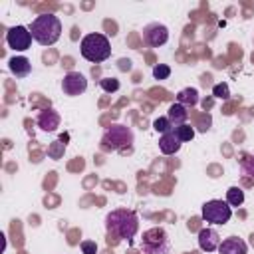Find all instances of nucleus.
I'll use <instances>...</instances> for the list:
<instances>
[{
    "label": "nucleus",
    "instance_id": "nucleus-1",
    "mask_svg": "<svg viewBox=\"0 0 254 254\" xmlns=\"http://www.w3.org/2000/svg\"><path fill=\"white\" fill-rule=\"evenodd\" d=\"M105 230L121 240L131 242L139 230V216L129 208H115L105 216Z\"/></svg>",
    "mask_w": 254,
    "mask_h": 254
},
{
    "label": "nucleus",
    "instance_id": "nucleus-2",
    "mask_svg": "<svg viewBox=\"0 0 254 254\" xmlns=\"http://www.w3.org/2000/svg\"><path fill=\"white\" fill-rule=\"evenodd\" d=\"M30 32H32V38L40 46H52L62 36V22L54 14H40L32 20Z\"/></svg>",
    "mask_w": 254,
    "mask_h": 254
},
{
    "label": "nucleus",
    "instance_id": "nucleus-3",
    "mask_svg": "<svg viewBox=\"0 0 254 254\" xmlns=\"http://www.w3.org/2000/svg\"><path fill=\"white\" fill-rule=\"evenodd\" d=\"M99 147L105 153H111V151H121V153L131 151V147H133V131L127 125L115 123V125L105 129Z\"/></svg>",
    "mask_w": 254,
    "mask_h": 254
},
{
    "label": "nucleus",
    "instance_id": "nucleus-4",
    "mask_svg": "<svg viewBox=\"0 0 254 254\" xmlns=\"http://www.w3.org/2000/svg\"><path fill=\"white\" fill-rule=\"evenodd\" d=\"M79 50H81V56L87 62H93V64L105 62L111 56V44H109V40L103 34H97V32L83 36V40L79 44Z\"/></svg>",
    "mask_w": 254,
    "mask_h": 254
},
{
    "label": "nucleus",
    "instance_id": "nucleus-5",
    "mask_svg": "<svg viewBox=\"0 0 254 254\" xmlns=\"http://www.w3.org/2000/svg\"><path fill=\"white\" fill-rule=\"evenodd\" d=\"M141 248L145 254H169L171 242H169L165 228L155 226V228L145 230L143 238H141Z\"/></svg>",
    "mask_w": 254,
    "mask_h": 254
},
{
    "label": "nucleus",
    "instance_id": "nucleus-6",
    "mask_svg": "<svg viewBox=\"0 0 254 254\" xmlns=\"http://www.w3.org/2000/svg\"><path fill=\"white\" fill-rule=\"evenodd\" d=\"M230 216H232V206L226 200L212 198L202 204V218L210 224H226Z\"/></svg>",
    "mask_w": 254,
    "mask_h": 254
},
{
    "label": "nucleus",
    "instance_id": "nucleus-7",
    "mask_svg": "<svg viewBox=\"0 0 254 254\" xmlns=\"http://www.w3.org/2000/svg\"><path fill=\"white\" fill-rule=\"evenodd\" d=\"M169 40V28L165 24L159 22H151L143 28V42L151 48H159L163 44H167Z\"/></svg>",
    "mask_w": 254,
    "mask_h": 254
},
{
    "label": "nucleus",
    "instance_id": "nucleus-8",
    "mask_svg": "<svg viewBox=\"0 0 254 254\" xmlns=\"http://www.w3.org/2000/svg\"><path fill=\"white\" fill-rule=\"evenodd\" d=\"M32 40H34V38H32V32H30V28H26V26H14V28H10L8 34H6L8 46H10L12 50H18V52L28 50L30 44H32Z\"/></svg>",
    "mask_w": 254,
    "mask_h": 254
},
{
    "label": "nucleus",
    "instance_id": "nucleus-9",
    "mask_svg": "<svg viewBox=\"0 0 254 254\" xmlns=\"http://www.w3.org/2000/svg\"><path fill=\"white\" fill-rule=\"evenodd\" d=\"M62 89H64L65 95L75 97V95H79V93H83V91L87 89V79H85V75L79 73V71H69V73H65L64 79H62Z\"/></svg>",
    "mask_w": 254,
    "mask_h": 254
},
{
    "label": "nucleus",
    "instance_id": "nucleus-10",
    "mask_svg": "<svg viewBox=\"0 0 254 254\" xmlns=\"http://www.w3.org/2000/svg\"><path fill=\"white\" fill-rule=\"evenodd\" d=\"M220 246V234L214 228H202L198 232V248L202 252H214Z\"/></svg>",
    "mask_w": 254,
    "mask_h": 254
},
{
    "label": "nucleus",
    "instance_id": "nucleus-11",
    "mask_svg": "<svg viewBox=\"0 0 254 254\" xmlns=\"http://www.w3.org/2000/svg\"><path fill=\"white\" fill-rule=\"evenodd\" d=\"M38 127L42 131H56L60 127V113L56 109H52V107L40 111V115H38Z\"/></svg>",
    "mask_w": 254,
    "mask_h": 254
},
{
    "label": "nucleus",
    "instance_id": "nucleus-12",
    "mask_svg": "<svg viewBox=\"0 0 254 254\" xmlns=\"http://www.w3.org/2000/svg\"><path fill=\"white\" fill-rule=\"evenodd\" d=\"M218 254H246V242L238 236H228L220 242Z\"/></svg>",
    "mask_w": 254,
    "mask_h": 254
},
{
    "label": "nucleus",
    "instance_id": "nucleus-13",
    "mask_svg": "<svg viewBox=\"0 0 254 254\" xmlns=\"http://www.w3.org/2000/svg\"><path fill=\"white\" fill-rule=\"evenodd\" d=\"M175 129V127H173ZM169 131V133H163L161 135V139H159V149H161V153L163 155H173V153H177L179 149H181V139L175 135V131Z\"/></svg>",
    "mask_w": 254,
    "mask_h": 254
},
{
    "label": "nucleus",
    "instance_id": "nucleus-14",
    "mask_svg": "<svg viewBox=\"0 0 254 254\" xmlns=\"http://www.w3.org/2000/svg\"><path fill=\"white\" fill-rule=\"evenodd\" d=\"M8 67H10V71H12L16 77H26V75L32 71V64H30V60L24 58V56H14V58H10Z\"/></svg>",
    "mask_w": 254,
    "mask_h": 254
},
{
    "label": "nucleus",
    "instance_id": "nucleus-15",
    "mask_svg": "<svg viewBox=\"0 0 254 254\" xmlns=\"http://www.w3.org/2000/svg\"><path fill=\"white\" fill-rule=\"evenodd\" d=\"M167 117H169V121L173 123V127H179V125H185V123H187V119H189V111H187L185 105H181V103H173V105L169 107V111H167Z\"/></svg>",
    "mask_w": 254,
    "mask_h": 254
},
{
    "label": "nucleus",
    "instance_id": "nucleus-16",
    "mask_svg": "<svg viewBox=\"0 0 254 254\" xmlns=\"http://www.w3.org/2000/svg\"><path fill=\"white\" fill-rule=\"evenodd\" d=\"M240 171H242V181L246 185H254V155H242Z\"/></svg>",
    "mask_w": 254,
    "mask_h": 254
},
{
    "label": "nucleus",
    "instance_id": "nucleus-17",
    "mask_svg": "<svg viewBox=\"0 0 254 254\" xmlns=\"http://www.w3.org/2000/svg\"><path fill=\"white\" fill-rule=\"evenodd\" d=\"M177 103L185 105L187 109H189V107H194V105L198 103V91H196L194 87H185V89H181V91L177 93Z\"/></svg>",
    "mask_w": 254,
    "mask_h": 254
},
{
    "label": "nucleus",
    "instance_id": "nucleus-18",
    "mask_svg": "<svg viewBox=\"0 0 254 254\" xmlns=\"http://www.w3.org/2000/svg\"><path fill=\"white\" fill-rule=\"evenodd\" d=\"M226 202L230 206H240L244 202V190L240 187H230L226 190Z\"/></svg>",
    "mask_w": 254,
    "mask_h": 254
},
{
    "label": "nucleus",
    "instance_id": "nucleus-19",
    "mask_svg": "<svg viewBox=\"0 0 254 254\" xmlns=\"http://www.w3.org/2000/svg\"><path fill=\"white\" fill-rule=\"evenodd\" d=\"M64 151H65V143H64V139H58V141H54V143L48 145V157L54 159V161L62 159V157H64Z\"/></svg>",
    "mask_w": 254,
    "mask_h": 254
},
{
    "label": "nucleus",
    "instance_id": "nucleus-20",
    "mask_svg": "<svg viewBox=\"0 0 254 254\" xmlns=\"http://www.w3.org/2000/svg\"><path fill=\"white\" fill-rule=\"evenodd\" d=\"M173 131H175V135L181 139V143H187V141H190V139L194 137V129H192L190 125H187V123H185V125L175 127Z\"/></svg>",
    "mask_w": 254,
    "mask_h": 254
},
{
    "label": "nucleus",
    "instance_id": "nucleus-21",
    "mask_svg": "<svg viewBox=\"0 0 254 254\" xmlns=\"http://www.w3.org/2000/svg\"><path fill=\"white\" fill-rule=\"evenodd\" d=\"M99 85H101V89L105 93H115L119 89V79H115V77H103V79H99Z\"/></svg>",
    "mask_w": 254,
    "mask_h": 254
},
{
    "label": "nucleus",
    "instance_id": "nucleus-22",
    "mask_svg": "<svg viewBox=\"0 0 254 254\" xmlns=\"http://www.w3.org/2000/svg\"><path fill=\"white\" fill-rule=\"evenodd\" d=\"M153 129L157 133H169L173 129V123L169 121V117H159V119L153 121Z\"/></svg>",
    "mask_w": 254,
    "mask_h": 254
},
{
    "label": "nucleus",
    "instance_id": "nucleus-23",
    "mask_svg": "<svg viewBox=\"0 0 254 254\" xmlns=\"http://www.w3.org/2000/svg\"><path fill=\"white\" fill-rule=\"evenodd\" d=\"M212 95L216 97V99H228L230 97V89H228V83H216L214 87H212Z\"/></svg>",
    "mask_w": 254,
    "mask_h": 254
},
{
    "label": "nucleus",
    "instance_id": "nucleus-24",
    "mask_svg": "<svg viewBox=\"0 0 254 254\" xmlns=\"http://www.w3.org/2000/svg\"><path fill=\"white\" fill-rule=\"evenodd\" d=\"M169 75H171V67L167 64H157L153 67V77L155 79H167Z\"/></svg>",
    "mask_w": 254,
    "mask_h": 254
},
{
    "label": "nucleus",
    "instance_id": "nucleus-25",
    "mask_svg": "<svg viewBox=\"0 0 254 254\" xmlns=\"http://www.w3.org/2000/svg\"><path fill=\"white\" fill-rule=\"evenodd\" d=\"M81 252L83 254H97V244L93 240H83L81 242Z\"/></svg>",
    "mask_w": 254,
    "mask_h": 254
},
{
    "label": "nucleus",
    "instance_id": "nucleus-26",
    "mask_svg": "<svg viewBox=\"0 0 254 254\" xmlns=\"http://www.w3.org/2000/svg\"><path fill=\"white\" fill-rule=\"evenodd\" d=\"M210 127V115L208 113H202L200 117H198V129L200 131H206Z\"/></svg>",
    "mask_w": 254,
    "mask_h": 254
},
{
    "label": "nucleus",
    "instance_id": "nucleus-27",
    "mask_svg": "<svg viewBox=\"0 0 254 254\" xmlns=\"http://www.w3.org/2000/svg\"><path fill=\"white\" fill-rule=\"evenodd\" d=\"M119 67H121L123 71H129V69H131V62H129V60H119Z\"/></svg>",
    "mask_w": 254,
    "mask_h": 254
}]
</instances>
